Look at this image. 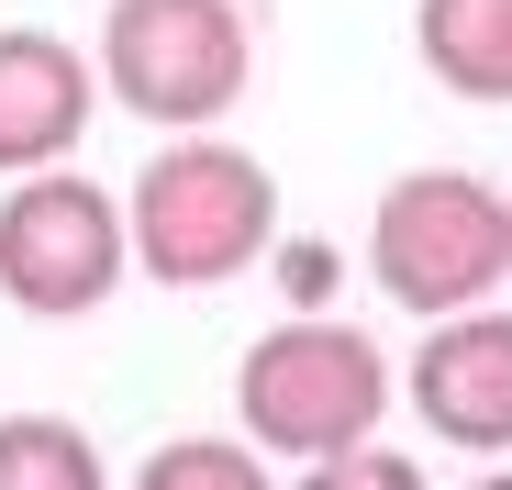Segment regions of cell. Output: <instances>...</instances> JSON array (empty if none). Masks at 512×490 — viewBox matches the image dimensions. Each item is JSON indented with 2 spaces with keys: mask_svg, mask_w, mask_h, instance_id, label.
Masks as SVG:
<instances>
[{
  "mask_svg": "<svg viewBox=\"0 0 512 490\" xmlns=\"http://www.w3.org/2000/svg\"><path fill=\"white\" fill-rule=\"evenodd\" d=\"M368 279H379L401 312H423V323L490 301V290L512 279V201H501L490 179H468V168H412V179H390L379 212H368Z\"/></svg>",
  "mask_w": 512,
  "mask_h": 490,
  "instance_id": "3957f363",
  "label": "cell"
},
{
  "mask_svg": "<svg viewBox=\"0 0 512 490\" xmlns=\"http://www.w3.org/2000/svg\"><path fill=\"white\" fill-rule=\"evenodd\" d=\"M134 279V245H123V201L101 179H45L23 168V190L0 201V301L34 312V323H78L101 312Z\"/></svg>",
  "mask_w": 512,
  "mask_h": 490,
  "instance_id": "5b68a950",
  "label": "cell"
},
{
  "mask_svg": "<svg viewBox=\"0 0 512 490\" xmlns=\"http://www.w3.org/2000/svg\"><path fill=\"white\" fill-rule=\"evenodd\" d=\"M412 413H423V435H446V446L512 457V312L468 301V312H446L435 335H423Z\"/></svg>",
  "mask_w": 512,
  "mask_h": 490,
  "instance_id": "8992f818",
  "label": "cell"
},
{
  "mask_svg": "<svg viewBox=\"0 0 512 490\" xmlns=\"http://www.w3.org/2000/svg\"><path fill=\"white\" fill-rule=\"evenodd\" d=\"M90 78H101V101L167 123V134H212L256 78V34L234 0H112Z\"/></svg>",
  "mask_w": 512,
  "mask_h": 490,
  "instance_id": "277c9868",
  "label": "cell"
},
{
  "mask_svg": "<svg viewBox=\"0 0 512 490\" xmlns=\"http://www.w3.org/2000/svg\"><path fill=\"white\" fill-rule=\"evenodd\" d=\"M279 268H290V290H301V312H312V301L334 290V245H290Z\"/></svg>",
  "mask_w": 512,
  "mask_h": 490,
  "instance_id": "7c38bea8",
  "label": "cell"
},
{
  "mask_svg": "<svg viewBox=\"0 0 512 490\" xmlns=\"http://www.w3.org/2000/svg\"><path fill=\"white\" fill-rule=\"evenodd\" d=\"M234 413L256 457H334V446H368L390 413V357L334 312H290L245 346L234 368Z\"/></svg>",
  "mask_w": 512,
  "mask_h": 490,
  "instance_id": "7a4b0ae2",
  "label": "cell"
},
{
  "mask_svg": "<svg viewBox=\"0 0 512 490\" xmlns=\"http://www.w3.org/2000/svg\"><path fill=\"white\" fill-rule=\"evenodd\" d=\"M301 490H423V468L401 446H334V457H301Z\"/></svg>",
  "mask_w": 512,
  "mask_h": 490,
  "instance_id": "8fae6325",
  "label": "cell"
},
{
  "mask_svg": "<svg viewBox=\"0 0 512 490\" xmlns=\"http://www.w3.org/2000/svg\"><path fill=\"white\" fill-rule=\"evenodd\" d=\"M0 490H112V468L67 413H0Z\"/></svg>",
  "mask_w": 512,
  "mask_h": 490,
  "instance_id": "9c48e42d",
  "label": "cell"
},
{
  "mask_svg": "<svg viewBox=\"0 0 512 490\" xmlns=\"http://www.w3.org/2000/svg\"><path fill=\"white\" fill-rule=\"evenodd\" d=\"M468 490H512V468H479V479H468Z\"/></svg>",
  "mask_w": 512,
  "mask_h": 490,
  "instance_id": "4fadbf2b",
  "label": "cell"
},
{
  "mask_svg": "<svg viewBox=\"0 0 512 490\" xmlns=\"http://www.w3.org/2000/svg\"><path fill=\"white\" fill-rule=\"evenodd\" d=\"M412 56L457 101H512V0H412Z\"/></svg>",
  "mask_w": 512,
  "mask_h": 490,
  "instance_id": "ba28073f",
  "label": "cell"
},
{
  "mask_svg": "<svg viewBox=\"0 0 512 490\" xmlns=\"http://www.w3.org/2000/svg\"><path fill=\"white\" fill-rule=\"evenodd\" d=\"M90 112H101L90 56H78L67 34H45V23H0V179L67 168L78 134H90Z\"/></svg>",
  "mask_w": 512,
  "mask_h": 490,
  "instance_id": "52a82bcc",
  "label": "cell"
},
{
  "mask_svg": "<svg viewBox=\"0 0 512 490\" xmlns=\"http://www.w3.org/2000/svg\"><path fill=\"white\" fill-rule=\"evenodd\" d=\"M134 490H279V479H268V457L234 446V435H167L134 468Z\"/></svg>",
  "mask_w": 512,
  "mask_h": 490,
  "instance_id": "30bf717a",
  "label": "cell"
},
{
  "mask_svg": "<svg viewBox=\"0 0 512 490\" xmlns=\"http://www.w3.org/2000/svg\"><path fill=\"white\" fill-rule=\"evenodd\" d=\"M123 245H134V279H156V290H223L279 245V179L223 134H179L134 179Z\"/></svg>",
  "mask_w": 512,
  "mask_h": 490,
  "instance_id": "6da1fadb",
  "label": "cell"
}]
</instances>
